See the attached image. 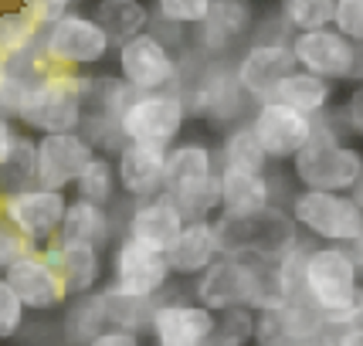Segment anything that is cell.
Returning a JSON list of instances; mask_svg holds the SVG:
<instances>
[{"label":"cell","mask_w":363,"mask_h":346,"mask_svg":"<svg viewBox=\"0 0 363 346\" xmlns=\"http://www.w3.org/2000/svg\"><path fill=\"white\" fill-rule=\"evenodd\" d=\"M363 170V150L350 136L343 109L333 106L326 116L313 119V136L292 157V177L299 190L350 194Z\"/></svg>","instance_id":"cell-1"},{"label":"cell","mask_w":363,"mask_h":346,"mask_svg":"<svg viewBox=\"0 0 363 346\" xmlns=\"http://www.w3.org/2000/svg\"><path fill=\"white\" fill-rule=\"evenodd\" d=\"M89 85H92V79H85V75L45 72L24 85V92L14 106V116L31 133H41V136L82 133Z\"/></svg>","instance_id":"cell-2"},{"label":"cell","mask_w":363,"mask_h":346,"mask_svg":"<svg viewBox=\"0 0 363 346\" xmlns=\"http://www.w3.org/2000/svg\"><path fill=\"white\" fill-rule=\"evenodd\" d=\"M214 238H218V252L221 258H269L282 262L285 255L299 245V228L289 218V211L279 204L255 211L245 218H224L214 214Z\"/></svg>","instance_id":"cell-3"},{"label":"cell","mask_w":363,"mask_h":346,"mask_svg":"<svg viewBox=\"0 0 363 346\" xmlns=\"http://www.w3.org/2000/svg\"><path fill=\"white\" fill-rule=\"evenodd\" d=\"M163 197L187 221L214 218L218 211V157L204 140H184L167 153Z\"/></svg>","instance_id":"cell-4"},{"label":"cell","mask_w":363,"mask_h":346,"mask_svg":"<svg viewBox=\"0 0 363 346\" xmlns=\"http://www.w3.org/2000/svg\"><path fill=\"white\" fill-rule=\"evenodd\" d=\"M357 289H360V268H357V258L350 255V248L309 245L299 299H306L323 316H336L353 302Z\"/></svg>","instance_id":"cell-5"},{"label":"cell","mask_w":363,"mask_h":346,"mask_svg":"<svg viewBox=\"0 0 363 346\" xmlns=\"http://www.w3.org/2000/svg\"><path fill=\"white\" fill-rule=\"evenodd\" d=\"M289 218L296 228L316 238L319 245L350 248L363 241V211L353 204L350 194H319V190H296L289 197Z\"/></svg>","instance_id":"cell-6"},{"label":"cell","mask_w":363,"mask_h":346,"mask_svg":"<svg viewBox=\"0 0 363 346\" xmlns=\"http://www.w3.org/2000/svg\"><path fill=\"white\" fill-rule=\"evenodd\" d=\"M187 126V106L180 92H157V95H133L129 106L119 116V140L136 146H160L174 150L180 133Z\"/></svg>","instance_id":"cell-7"},{"label":"cell","mask_w":363,"mask_h":346,"mask_svg":"<svg viewBox=\"0 0 363 346\" xmlns=\"http://www.w3.org/2000/svg\"><path fill=\"white\" fill-rule=\"evenodd\" d=\"M65 211H68V194L41 187H17L0 197V221L11 224L34 252H45L58 241Z\"/></svg>","instance_id":"cell-8"},{"label":"cell","mask_w":363,"mask_h":346,"mask_svg":"<svg viewBox=\"0 0 363 346\" xmlns=\"http://www.w3.org/2000/svg\"><path fill=\"white\" fill-rule=\"evenodd\" d=\"M119 82L133 95H157V92H177L180 85V58L167 41H160L157 34H136L126 45H119Z\"/></svg>","instance_id":"cell-9"},{"label":"cell","mask_w":363,"mask_h":346,"mask_svg":"<svg viewBox=\"0 0 363 346\" xmlns=\"http://www.w3.org/2000/svg\"><path fill=\"white\" fill-rule=\"evenodd\" d=\"M170 265L167 255H157L150 248H143L136 241H129L126 235H119V241H112L109 252V292L123 296V299H140V302H157L167 285H170Z\"/></svg>","instance_id":"cell-10"},{"label":"cell","mask_w":363,"mask_h":346,"mask_svg":"<svg viewBox=\"0 0 363 346\" xmlns=\"http://www.w3.org/2000/svg\"><path fill=\"white\" fill-rule=\"evenodd\" d=\"M292 58L302 72L316 75V79L340 85V82H363V48L347 41L343 34H336L333 28L309 34H292Z\"/></svg>","instance_id":"cell-11"},{"label":"cell","mask_w":363,"mask_h":346,"mask_svg":"<svg viewBox=\"0 0 363 346\" xmlns=\"http://www.w3.org/2000/svg\"><path fill=\"white\" fill-rule=\"evenodd\" d=\"M41 51L58 68H92L109 58L112 41L89 14H68L41 31Z\"/></svg>","instance_id":"cell-12"},{"label":"cell","mask_w":363,"mask_h":346,"mask_svg":"<svg viewBox=\"0 0 363 346\" xmlns=\"http://www.w3.org/2000/svg\"><path fill=\"white\" fill-rule=\"evenodd\" d=\"M184 95V106H187V119H211L214 126H238L245 123V112H248V95L238 89L235 75H231V65L211 62L190 82Z\"/></svg>","instance_id":"cell-13"},{"label":"cell","mask_w":363,"mask_h":346,"mask_svg":"<svg viewBox=\"0 0 363 346\" xmlns=\"http://www.w3.org/2000/svg\"><path fill=\"white\" fill-rule=\"evenodd\" d=\"M296 68L299 65H296L292 48L285 41H248L231 65V75H235L238 89L248 95L255 106H262L279 89V82L285 75H292Z\"/></svg>","instance_id":"cell-14"},{"label":"cell","mask_w":363,"mask_h":346,"mask_svg":"<svg viewBox=\"0 0 363 346\" xmlns=\"http://www.w3.org/2000/svg\"><path fill=\"white\" fill-rule=\"evenodd\" d=\"M95 160V146L82 133L41 136L34 143V187L65 194Z\"/></svg>","instance_id":"cell-15"},{"label":"cell","mask_w":363,"mask_h":346,"mask_svg":"<svg viewBox=\"0 0 363 346\" xmlns=\"http://www.w3.org/2000/svg\"><path fill=\"white\" fill-rule=\"evenodd\" d=\"M248 126H252L258 146L265 150L269 163H292V157L313 136V119H306L302 112L289 109L282 102H272V99L255 106Z\"/></svg>","instance_id":"cell-16"},{"label":"cell","mask_w":363,"mask_h":346,"mask_svg":"<svg viewBox=\"0 0 363 346\" xmlns=\"http://www.w3.org/2000/svg\"><path fill=\"white\" fill-rule=\"evenodd\" d=\"M252 258H218L194 282V302L214 316L252 309Z\"/></svg>","instance_id":"cell-17"},{"label":"cell","mask_w":363,"mask_h":346,"mask_svg":"<svg viewBox=\"0 0 363 346\" xmlns=\"http://www.w3.org/2000/svg\"><path fill=\"white\" fill-rule=\"evenodd\" d=\"M150 333L157 346H211L218 333V316L194 299L157 302L150 316Z\"/></svg>","instance_id":"cell-18"},{"label":"cell","mask_w":363,"mask_h":346,"mask_svg":"<svg viewBox=\"0 0 363 346\" xmlns=\"http://www.w3.org/2000/svg\"><path fill=\"white\" fill-rule=\"evenodd\" d=\"M4 282L14 289L24 313H58V309L68 306V292H65L62 275L41 252L14 262L4 272Z\"/></svg>","instance_id":"cell-19"},{"label":"cell","mask_w":363,"mask_h":346,"mask_svg":"<svg viewBox=\"0 0 363 346\" xmlns=\"http://www.w3.org/2000/svg\"><path fill=\"white\" fill-rule=\"evenodd\" d=\"M255 28V7L245 0H214L211 14L201 28H194V38H187L194 51H201L207 62L224 58L238 41H245Z\"/></svg>","instance_id":"cell-20"},{"label":"cell","mask_w":363,"mask_h":346,"mask_svg":"<svg viewBox=\"0 0 363 346\" xmlns=\"http://www.w3.org/2000/svg\"><path fill=\"white\" fill-rule=\"evenodd\" d=\"M167 153H170V150H160V146H136V143H126V146L119 150V160H116L119 190H123L126 197H133L136 204H146V201L163 197Z\"/></svg>","instance_id":"cell-21"},{"label":"cell","mask_w":363,"mask_h":346,"mask_svg":"<svg viewBox=\"0 0 363 346\" xmlns=\"http://www.w3.org/2000/svg\"><path fill=\"white\" fill-rule=\"evenodd\" d=\"M184 224H187V218H184L167 197H157V201L136 204L129 211L123 235H126L129 241L143 245V248H150V252L167 255L174 248V241L180 238Z\"/></svg>","instance_id":"cell-22"},{"label":"cell","mask_w":363,"mask_h":346,"mask_svg":"<svg viewBox=\"0 0 363 346\" xmlns=\"http://www.w3.org/2000/svg\"><path fill=\"white\" fill-rule=\"evenodd\" d=\"M58 268L65 282V292L68 299H79V296H92L99 292V282L106 275V258L99 248H89V245H72V241H58L41 252Z\"/></svg>","instance_id":"cell-23"},{"label":"cell","mask_w":363,"mask_h":346,"mask_svg":"<svg viewBox=\"0 0 363 346\" xmlns=\"http://www.w3.org/2000/svg\"><path fill=\"white\" fill-rule=\"evenodd\" d=\"M218 258H221V252H218L214 224H211V218H197L184 224V231L174 241V248L167 252V265H170V275L201 279Z\"/></svg>","instance_id":"cell-24"},{"label":"cell","mask_w":363,"mask_h":346,"mask_svg":"<svg viewBox=\"0 0 363 346\" xmlns=\"http://www.w3.org/2000/svg\"><path fill=\"white\" fill-rule=\"evenodd\" d=\"M275 204V184L265 177H241V173L218 170V211L224 218H245L255 211Z\"/></svg>","instance_id":"cell-25"},{"label":"cell","mask_w":363,"mask_h":346,"mask_svg":"<svg viewBox=\"0 0 363 346\" xmlns=\"http://www.w3.org/2000/svg\"><path fill=\"white\" fill-rule=\"evenodd\" d=\"M333 89H336V85L296 68L292 75H285V79L279 82V89L272 92V102H282L289 109L302 112L306 119H319V116H326V112L333 109V95H336Z\"/></svg>","instance_id":"cell-26"},{"label":"cell","mask_w":363,"mask_h":346,"mask_svg":"<svg viewBox=\"0 0 363 346\" xmlns=\"http://www.w3.org/2000/svg\"><path fill=\"white\" fill-rule=\"evenodd\" d=\"M112 231H116V228H112V214L106 207L85 204V201H68L58 241L89 245V248L106 252V248H112Z\"/></svg>","instance_id":"cell-27"},{"label":"cell","mask_w":363,"mask_h":346,"mask_svg":"<svg viewBox=\"0 0 363 346\" xmlns=\"http://www.w3.org/2000/svg\"><path fill=\"white\" fill-rule=\"evenodd\" d=\"M106 330H109V309H106V299H102V289L92 292V296L68 299V306L62 309L65 346H89Z\"/></svg>","instance_id":"cell-28"},{"label":"cell","mask_w":363,"mask_h":346,"mask_svg":"<svg viewBox=\"0 0 363 346\" xmlns=\"http://www.w3.org/2000/svg\"><path fill=\"white\" fill-rule=\"evenodd\" d=\"M218 170L241 173V177H265L269 173V157L255 140L248 119L224 133L221 150H218Z\"/></svg>","instance_id":"cell-29"},{"label":"cell","mask_w":363,"mask_h":346,"mask_svg":"<svg viewBox=\"0 0 363 346\" xmlns=\"http://www.w3.org/2000/svg\"><path fill=\"white\" fill-rule=\"evenodd\" d=\"M95 21L109 34V41L126 45L129 38L146 34V28L153 24V14L140 0H99L95 4Z\"/></svg>","instance_id":"cell-30"},{"label":"cell","mask_w":363,"mask_h":346,"mask_svg":"<svg viewBox=\"0 0 363 346\" xmlns=\"http://www.w3.org/2000/svg\"><path fill=\"white\" fill-rule=\"evenodd\" d=\"M279 330H282V346H299L330 333L326 330V316L316 313L306 299H292L279 309Z\"/></svg>","instance_id":"cell-31"},{"label":"cell","mask_w":363,"mask_h":346,"mask_svg":"<svg viewBox=\"0 0 363 346\" xmlns=\"http://www.w3.org/2000/svg\"><path fill=\"white\" fill-rule=\"evenodd\" d=\"M116 190H119V180H116V167H112L109 157H99L82 170V177L75 180V201H85V204L106 207L116 201Z\"/></svg>","instance_id":"cell-32"},{"label":"cell","mask_w":363,"mask_h":346,"mask_svg":"<svg viewBox=\"0 0 363 346\" xmlns=\"http://www.w3.org/2000/svg\"><path fill=\"white\" fill-rule=\"evenodd\" d=\"M333 4L336 0H285L279 7V17L292 34L323 31L333 28Z\"/></svg>","instance_id":"cell-33"},{"label":"cell","mask_w":363,"mask_h":346,"mask_svg":"<svg viewBox=\"0 0 363 346\" xmlns=\"http://www.w3.org/2000/svg\"><path fill=\"white\" fill-rule=\"evenodd\" d=\"M34 38L41 41V28L28 17L24 7L0 14V55H4V62H7V58H17V55H28L34 45Z\"/></svg>","instance_id":"cell-34"},{"label":"cell","mask_w":363,"mask_h":346,"mask_svg":"<svg viewBox=\"0 0 363 346\" xmlns=\"http://www.w3.org/2000/svg\"><path fill=\"white\" fill-rule=\"evenodd\" d=\"M102 299H106V309H109V330H123V333H136L150 330V316H153V306L157 302H140V299H123L109 289H102Z\"/></svg>","instance_id":"cell-35"},{"label":"cell","mask_w":363,"mask_h":346,"mask_svg":"<svg viewBox=\"0 0 363 346\" xmlns=\"http://www.w3.org/2000/svg\"><path fill=\"white\" fill-rule=\"evenodd\" d=\"M214 0H157L150 7L153 21L170 24V28H201L211 14Z\"/></svg>","instance_id":"cell-36"},{"label":"cell","mask_w":363,"mask_h":346,"mask_svg":"<svg viewBox=\"0 0 363 346\" xmlns=\"http://www.w3.org/2000/svg\"><path fill=\"white\" fill-rule=\"evenodd\" d=\"M211 346H255V313L252 309H235L218 319V333Z\"/></svg>","instance_id":"cell-37"},{"label":"cell","mask_w":363,"mask_h":346,"mask_svg":"<svg viewBox=\"0 0 363 346\" xmlns=\"http://www.w3.org/2000/svg\"><path fill=\"white\" fill-rule=\"evenodd\" d=\"M333 31L363 48V0H336L333 4Z\"/></svg>","instance_id":"cell-38"},{"label":"cell","mask_w":363,"mask_h":346,"mask_svg":"<svg viewBox=\"0 0 363 346\" xmlns=\"http://www.w3.org/2000/svg\"><path fill=\"white\" fill-rule=\"evenodd\" d=\"M21 326H24V306H21L14 289L4 282V275H0V343L14 340L21 333Z\"/></svg>","instance_id":"cell-39"},{"label":"cell","mask_w":363,"mask_h":346,"mask_svg":"<svg viewBox=\"0 0 363 346\" xmlns=\"http://www.w3.org/2000/svg\"><path fill=\"white\" fill-rule=\"evenodd\" d=\"M28 255H34L31 245H28L24 238L17 235L11 224H4V221H0V268L7 272V268L14 265V262L28 258Z\"/></svg>","instance_id":"cell-40"},{"label":"cell","mask_w":363,"mask_h":346,"mask_svg":"<svg viewBox=\"0 0 363 346\" xmlns=\"http://www.w3.org/2000/svg\"><path fill=\"white\" fill-rule=\"evenodd\" d=\"M24 11H28V17H31L38 28H51V24H58L62 17L75 14V7H72L68 0H34Z\"/></svg>","instance_id":"cell-41"},{"label":"cell","mask_w":363,"mask_h":346,"mask_svg":"<svg viewBox=\"0 0 363 346\" xmlns=\"http://www.w3.org/2000/svg\"><path fill=\"white\" fill-rule=\"evenodd\" d=\"M343 119H347V129L353 140L363 143V82H357L353 89H350V95L343 99Z\"/></svg>","instance_id":"cell-42"},{"label":"cell","mask_w":363,"mask_h":346,"mask_svg":"<svg viewBox=\"0 0 363 346\" xmlns=\"http://www.w3.org/2000/svg\"><path fill=\"white\" fill-rule=\"evenodd\" d=\"M363 326V285L357 289V296L350 302L343 313L336 316H326V330L330 333H343V330H360Z\"/></svg>","instance_id":"cell-43"},{"label":"cell","mask_w":363,"mask_h":346,"mask_svg":"<svg viewBox=\"0 0 363 346\" xmlns=\"http://www.w3.org/2000/svg\"><path fill=\"white\" fill-rule=\"evenodd\" d=\"M21 133L14 129V123L7 116H0V173H7L14 167L17 153H21Z\"/></svg>","instance_id":"cell-44"},{"label":"cell","mask_w":363,"mask_h":346,"mask_svg":"<svg viewBox=\"0 0 363 346\" xmlns=\"http://www.w3.org/2000/svg\"><path fill=\"white\" fill-rule=\"evenodd\" d=\"M89 346H143V336H136V333H123V330H106Z\"/></svg>","instance_id":"cell-45"},{"label":"cell","mask_w":363,"mask_h":346,"mask_svg":"<svg viewBox=\"0 0 363 346\" xmlns=\"http://www.w3.org/2000/svg\"><path fill=\"white\" fill-rule=\"evenodd\" d=\"M333 343H336V346H363V326H360V330L333 333Z\"/></svg>","instance_id":"cell-46"},{"label":"cell","mask_w":363,"mask_h":346,"mask_svg":"<svg viewBox=\"0 0 363 346\" xmlns=\"http://www.w3.org/2000/svg\"><path fill=\"white\" fill-rule=\"evenodd\" d=\"M350 197H353V204L363 211V170H360V177H357V184H353V190H350Z\"/></svg>","instance_id":"cell-47"},{"label":"cell","mask_w":363,"mask_h":346,"mask_svg":"<svg viewBox=\"0 0 363 346\" xmlns=\"http://www.w3.org/2000/svg\"><path fill=\"white\" fill-rule=\"evenodd\" d=\"M350 255L357 258V268H360V285H363V241H357V245H350Z\"/></svg>","instance_id":"cell-48"},{"label":"cell","mask_w":363,"mask_h":346,"mask_svg":"<svg viewBox=\"0 0 363 346\" xmlns=\"http://www.w3.org/2000/svg\"><path fill=\"white\" fill-rule=\"evenodd\" d=\"M299 346H336V343H333V333H326V336H319V340H309V343H299Z\"/></svg>","instance_id":"cell-49"},{"label":"cell","mask_w":363,"mask_h":346,"mask_svg":"<svg viewBox=\"0 0 363 346\" xmlns=\"http://www.w3.org/2000/svg\"><path fill=\"white\" fill-rule=\"evenodd\" d=\"M62 346H65V343H62Z\"/></svg>","instance_id":"cell-50"}]
</instances>
